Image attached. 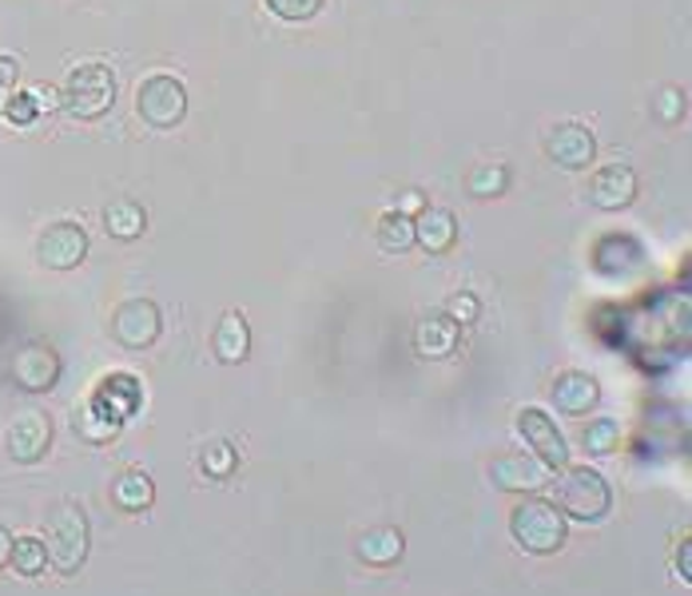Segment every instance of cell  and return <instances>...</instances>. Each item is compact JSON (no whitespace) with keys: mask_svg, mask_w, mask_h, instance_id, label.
<instances>
[{"mask_svg":"<svg viewBox=\"0 0 692 596\" xmlns=\"http://www.w3.org/2000/svg\"><path fill=\"white\" fill-rule=\"evenodd\" d=\"M510 533L525 553H533V557H550V553H558L561 545H565L570 525H565V513H561L553 502L530 497V502H522L510 513Z\"/></svg>","mask_w":692,"mask_h":596,"instance_id":"6da1fadb","label":"cell"},{"mask_svg":"<svg viewBox=\"0 0 692 596\" xmlns=\"http://www.w3.org/2000/svg\"><path fill=\"white\" fill-rule=\"evenodd\" d=\"M60 104L77 120H100V115L112 112L116 104V77L108 64H80L68 72L64 92H60Z\"/></svg>","mask_w":692,"mask_h":596,"instance_id":"7a4b0ae2","label":"cell"},{"mask_svg":"<svg viewBox=\"0 0 692 596\" xmlns=\"http://www.w3.org/2000/svg\"><path fill=\"white\" fill-rule=\"evenodd\" d=\"M88 541H92V529H88V517L80 505H60V509L48 517L44 549H48V560H52L60 573H77V568L84 565Z\"/></svg>","mask_w":692,"mask_h":596,"instance_id":"3957f363","label":"cell"},{"mask_svg":"<svg viewBox=\"0 0 692 596\" xmlns=\"http://www.w3.org/2000/svg\"><path fill=\"white\" fill-rule=\"evenodd\" d=\"M565 469H570V465H565ZM558 509L570 513V517H578V521H601L609 509H613V489H609V482L598 474V469L578 465V469H570V474L561 477Z\"/></svg>","mask_w":692,"mask_h":596,"instance_id":"277c9868","label":"cell"},{"mask_svg":"<svg viewBox=\"0 0 692 596\" xmlns=\"http://www.w3.org/2000/svg\"><path fill=\"white\" fill-rule=\"evenodd\" d=\"M136 112H140V120L148 128L168 132V128H175L188 115V88H183V80L168 77V72H156L136 92Z\"/></svg>","mask_w":692,"mask_h":596,"instance_id":"5b68a950","label":"cell"},{"mask_svg":"<svg viewBox=\"0 0 692 596\" xmlns=\"http://www.w3.org/2000/svg\"><path fill=\"white\" fill-rule=\"evenodd\" d=\"M163 331V314L152 299H128L112 314V339L123 351H148Z\"/></svg>","mask_w":692,"mask_h":596,"instance_id":"8992f818","label":"cell"},{"mask_svg":"<svg viewBox=\"0 0 692 596\" xmlns=\"http://www.w3.org/2000/svg\"><path fill=\"white\" fill-rule=\"evenodd\" d=\"M88 255V231L72 219H60L52 228L40 231L37 239V259L48 266V271H72L80 266Z\"/></svg>","mask_w":692,"mask_h":596,"instance_id":"52a82bcc","label":"cell"},{"mask_svg":"<svg viewBox=\"0 0 692 596\" xmlns=\"http://www.w3.org/2000/svg\"><path fill=\"white\" fill-rule=\"evenodd\" d=\"M518 434L525 437V445H533V457L545 462L550 469H565L570 465V445H565V434L553 426V417L538 406H525L518 414Z\"/></svg>","mask_w":692,"mask_h":596,"instance_id":"ba28073f","label":"cell"},{"mask_svg":"<svg viewBox=\"0 0 692 596\" xmlns=\"http://www.w3.org/2000/svg\"><path fill=\"white\" fill-rule=\"evenodd\" d=\"M550 477L553 469L533 454H502L490 462V482L502 493H538Z\"/></svg>","mask_w":692,"mask_h":596,"instance_id":"9c48e42d","label":"cell"},{"mask_svg":"<svg viewBox=\"0 0 692 596\" xmlns=\"http://www.w3.org/2000/svg\"><path fill=\"white\" fill-rule=\"evenodd\" d=\"M4 445H9V457L17 465L40 462L48 454V445H52V422H48V414L24 410L9 426V434H4Z\"/></svg>","mask_w":692,"mask_h":596,"instance_id":"30bf717a","label":"cell"},{"mask_svg":"<svg viewBox=\"0 0 692 596\" xmlns=\"http://www.w3.org/2000/svg\"><path fill=\"white\" fill-rule=\"evenodd\" d=\"M545 155H550L558 168L581 171L598 155V140H593V132H589L585 123H558V128L545 135Z\"/></svg>","mask_w":692,"mask_h":596,"instance_id":"8fae6325","label":"cell"},{"mask_svg":"<svg viewBox=\"0 0 692 596\" xmlns=\"http://www.w3.org/2000/svg\"><path fill=\"white\" fill-rule=\"evenodd\" d=\"M636 199V175L629 163H609L589 180V203L601 211H621Z\"/></svg>","mask_w":692,"mask_h":596,"instance_id":"7c38bea8","label":"cell"},{"mask_svg":"<svg viewBox=\"0 0 692 596\" xmlns=\"http://www.w3.org/2000/svg\"><path fill=\"white\" fill-rule=\"evenodd\" d=\"M12 378L24 390H32V394H44V390H52L60 378V354L52 351V346H44V342H32V346H24V351L17 354V362H12Z\"/></svg>","mask_w":692,"mask_h":596,"instance_id":"4fadbf2b","label":"cell"},{"mask_svg":"<svg viewBox=\"0 0 692 596\" xmlns=\"http://www.w3.org/2000/svg\"><path fill=\"white\" fill-rule=\"evenodd\" d=\"M598 402H601V386L585 370H570V374H561L553 382V406H558V414L581 417L589 410H598Z\"/></svg>","mask_w":692,"mask_h":596,"instance_id":"5bb4252c","label":"cell"},{"mask_svg":"<svg viewBox=\"0 0 692 596\" xmlns=\"http://www.w3.org/2000/svg\"><path fill=\"white\" fill-rule=\"evenodd\" d=\"M92 402L104 410L112 422H120V426H123V422H128V417L140 410L143 390H140V382H136L132 374H108L104 386L92 394Z\"/></svg>","mask_w":692,"mask_h":596,"instance_id":"9a60e30c","label":"cell"},{"mask_svg":"<svg viewBox=\"0 0 692 596\" xmlns=\"http://www.w3.org/2000/svg\"><path fill=\"white\" fill-rule=\"evenodd\" d=\"M454 346H458V322L447 311H430L427 319L418 322L414 351L422 358H447V354H454Z\"/></svg>","mask_w":692,"mask_h":596,"instance_id":"2e32d148","label":"cell"},{"mask_svg":"<svg viewBox=\"0 0 692 596\" xmlns=\"http://www.w3.org/2000/svg\"><path fill=\"white\" fill-rule=\"evenodd\" d=\"M414 243H422L430 255H447L458 243V219L447 208H422L414 215Z\"/></svg>","mask_w":692,"mask_h":596,"instance_id":"e0dca14e","label":"cell"},{"mask_svg":"<svg viewBox=\"0 0 692 596\" xmlns=\"http://www.w3.org/2000/svg\"><path fill=\"white\" fill-rule=\"evenodd\" d=\"M211 351H215L219 362H228V366H235V362H243L251 354V326H247L243 314L228 311L219 319L215 334H211Z\"/></svg>","mask_w":692,"mask_h":596,"instance_id":"ac0fdd59","label":"cell"},{"mask_svg":"<svg viewBox=\"0 0 692 596\" xmlns=\"http://www.w3.org/2000/svg\"><path fill=\"white\" fill-rule=\"evenodd\" d=\"M354 549H359V557L367 560V565L387 568L407 553V537H402V529H394V525H379V529L362 533Z\"/></svg>","mask_w":692,"mask_h":596,"instance_id":"d6986e66","label":"cell"},{"mask_svg":"<svg viewBox=\"0 0 692 596\" xmlns=\"http://www.w3.org/2000/svg\"><path fill=\"white\" fill-rule=\"evenodd\" d=\"M112 502H116V509H123V513L152 509V502H156L152 477L143 474V469H128V474H120L112 485Z\"/></svg>","mask_w":692,"mask_h":596,"instance_id":"ffe728a7","label":"cell"},{"mask_svg":"<svg viewBox=\"0 0 692 596\" xmlns=\"http://www.w3.org/2000/svg\"><path fill=\"white\" fill-rule=\"evenodd\" d=\"M104 228L112 239H140L143 228H148V211L132 199H116L112 208L104 211Z\"/></svg>","mask_w":692,"mask_h":596,"instance_id":"44dd1931","label":"cell"},{"mask_svg":"<svg viewBox=\"0 0 692 596\" xmlns=\"http://www.w3.org/2000/svg\"><path fill=\"white\" fill-rule=\"evenodd\" d=\"M9 565L17 568L20 577H40L48 565V549H44V541L32 537V533H24V537H12V557Z\"/></svg>","mask_w":692,"mask_h":596,"instance_id":"7402d4cb","label":"cell"},{"mask_svg":"<svg viewBox=\"0 0 692 596\" xmlns=\"http://www.w3.org/2000/svg\"><path fill=\"white\" fill-rule=\"evenodd\" d=\"M379 246L382 251H410L414 246V219L407 211H387L379 219Z\"/></svg>","mask_w":692,"mask_h":596,"instance_id":"603a6c76","label":"cell"},{"mask_svg":"<svg viewBox=\"0 0 692 596\" xmlns=\"http://www.w3.org/2000/svg\"><path fill=\"white\" fill-rule=\"evenodd\" d=\"M616 442H621V426H616L613 417H593V422H585V430H581V445H585L593 457L613 454Z\"/></svg>","mask_w":692,"mask_h":596,"instance_id":"cb8c5ba5","label":"cell"},{"mask_svg":"<svg viewBox=\"0 0 692 596\" xmlns=\"http://www.w3.org/2000/svg\"><path fill=\"white\" fill-rule=\"evenodd\" d=\"M505 188H510V171H505L502 163H482V168H474L465 175V191L478 199L502 195Z\"/></svg>","mask_w":692,"mask_h":596,"instance_id":"d4e9b609","label":"cell"},{"mask_svg":"<svg viewBox=\"0 0 692 596\" xmlns=\"http://www.w3.org/2000/svg\"><path fill=\"white\" fill-rule=\"evenodd\" d=\"M77 434L84 437V442H112V437L120 434V422H112L96 402H88L77 417Z\"/></svg>","mask_w":692,"mask_h":596,"instance_id":"484cf974","label":"cell"},{"mask_svg":"<svg viewBox=\"0 0 692 596\" xmlns=\"http://www.w3.org/2000/svg\"><path fill=\"white\" fill-rule=\"evenodd\" d=\"M235 465H239V454H235V445L231 442H211L208 449H203V457H200V469L208 477H215V482H223V477L235 474Z\"/></svg>","mask_w":692,"mask_h":596,"instance_id":"4316f807","label":"cell"},{"mask_svg":"<svg viewBox=\"0 0 692 596\" xmlns=\"http://www.w3.org/2000/svg\"><path fill=\"white\" fill-rule=\"evenodd\" d=\"M48 88H32V92H20V95H12L9 104H4V115H9L12 123H32L37 120V112L40 108H52L57 100H48Z\"/></svg>","mask_w":692,"mask_h":596,"instance_id":"83f0119b","label":"cell"},{"mask_svg":"<svg viewBox=\"0 0 692 596\" xmlns=\"http://www.w3.org/2000/svg\"><path fill=\"white\" fill-rule=\"evenodd\" d=\"M267 9L275 12L279 20H311L314 12L323 9V0H267Z\"/></svg>","mask_w":692,"mask_h":596,"instance_id":"f1b7e54d","label":"cell"},{"mask_svg":"<svg viewBox=\"0 0 692 596\" xmlns=\"http://www.w3.org/2000/svg\"><path fill=\"white\" fill-rule=\"evenodd\" d=\"M447 314L454 322H478V314H482V303H478L470 291H458L454 299L447 303Z\"/></svg>","mask_w":692,"mask_h":596,"instance_id":"f546056e","label":"cell"},{"mask_svg":"<svg viewBox=\"0 0 692 596\" xmlns=\"http://www.w3.org/2000/svg\"><path fill=\"white\" fill-rule=\"evenodd\" d=\"M681 112H684V92H681V88H664V95H661V120L673 123V120H681Z\"/></svg>","mask_w":692,"mask_h":596,"instance_id":"4dcf8cb0","label":"cell"},{"mask_svg":"<svg viewBox=\"0 0 692 596\" xmlns=\"http://www.w3.org/2000/svg\"><path fill=\"white\" fill-rule=\"evenodd\" d=\"M12 84H17V60L0 57V92H9Z\"/></svg>","mask_w":692,"mask_h":596,"instance_id":"1f68e13d","label":"cell"},{"mask_svg":"<svg viewBox=\"0 0 692 596\" xmlns=\"http://www.w3.org/2000/svg\"><path fill=\"white\" fill-rule=\"evenodd\" d=\"M9 557H12V533L0 529V568L9 565Z\"/></svg>","mask_w":692,"mask_h":596,"instance_id":"d6a6232c","label":"cell"},{"mask_svg":"<svg viewBox=\"0 0 692 596\" xmlns=\"http://www.w3.org/2000/svg\"><path fill=\"white\" fill-rule=\"evenodd\" d=\"M681 577L692 580V545L684 541V549H681Z\"/></svg>","mask_w":692,"mask_h":596,"instance_id":"836d02e7","label":"cell"},{"mask_svg":"<svg viewBox=\"0 0 692 596\" xmlns=\"http://www.w3.org/2000/svg\"><path fill=\"white\" fill-rule=\"evenodd\" d=\"M0 100H4V92H0Z\"/></svg>","mask_w":692,"mask_h":596,"instance_id":"e575fe53","label":"cell"}]
</instances>
